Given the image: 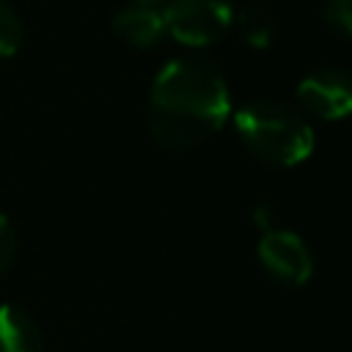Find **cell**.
I'll use <instances>...</instances> for the list:
<instances>
[{
  "label": "cell",
  "instance_id": "7a4b0ae2",
  "mask_svg": "<svg viewBox=\"0 0 352 352\" xmlns=\"http://www.w3.org/2000/svg\"><path fill=\"white\" fill-rule=\"evenodd\" d=\"M234 126L245 148L275 168H292L311 157L314 129L292 107L275 99H253L234 116Z\"/></svg>",
  "mask_w": 352,
  "mask_h": 352
},
{
  "label": "cell",
  "instance_id": "8992f818",
  "mask_svg": "<svg viewBox=\"0 0 352 352\" xmlns=\"http://www.w3.org/2000/svg\"><path fill=\"white\" fill-rule=\"evenodd\" d=\"M113 33H116L121 41L138 47V50H148V47H154V44L165 36L162 8L135 3V6H129V8H124V11L116 14V19H113Z\"/></svg>",
  "mask_w": 352,
  "mask_h": 352
},
{
  "label": "cell",
  "instance_id": "5b68a950",
  "mask_svg": "<svg viewBox=\"0 0 352 352\" xmlns=\"http://www.w3.org/2000/svg\"><path fill=\"white\" fill-rule=\"evenodd\" d=\"M258 261L272 278L294 286L305 283L314 272V258L305 242L294 231H283V228H272L261 236Z\"/></svg>",
  "mask_w": 352,
  "mask_h": 352
},
{
  "label": "cell",
  "instance_id": "3957f363",
  "mask_svg": "<svg viewBox=\"0 0 352 352\" xmlns=\"http://www.w3.org/2000/svg\"><path fill=\"white\" fill-rule=\"evenodd\" d=\"M165 33L187 47H206L234 25L231 0H165Z\"/></svg>",
  "mask_w": 352,
  "mask_h": 352
},
{
  "label": "cell",
  "instance_id": "8fae6325",
  "mask_svg": "<svg viewBox=\"0 0 352 352\" xmlns=\"http://www.w3.org/2000/svg\"><path fill=\"white\" fill-rule=\"evenodd\" d=\"M16 258V228L6 214H0V275L14 264Z\"/></svg>",
  "mask_w": 352,
  "mask_h": 352
},
{
  "label": "cell",
  "instance_id": "6da1fadb",
  "mask_svg": "<svg viewBox=\"0 0 352 352\" xmlns=\"http://www.w3.org/2000/svg\"><path fill=\"white\" fill-rule=\"evenodd\" d=\"M228 113V85L212 60H168L151 82L148 132L165 148L184 151L209 140L226 124Z\"/></svg>",
  "mask_w": 352,
  "mask_h": 352
},
{
  "label": "cell",
  "instance_id": "52a82bcc",
  "mask_svg": "<svg viewBox=\"0 0 352 352\" xmlns=\"http://www.w3.org/2000/svg\"><path fill=\"white\" fill-rule=\"evenodd\" d=\"M0 352H44L41 330L25 308L0 305Z\"/></svg>",
  "mask_w": 352,
  "mask_h": 352
},
{
  "label": "cell",
  "instance_id": "4fadbf2b",
  "mask_svg": "<svg viewBox=\"0 0 352 352\" xmlns=\"http://www.w3.org/2000/svg\"><path fill=\"white\" fill-rule=\"evenodd\" d=\"M135 3H140V6H157V8L165 6V0H135Z\"/></svg>",
  "mask_w": 352,
  "mask_h": 352
},
{
  "label": "cell",
  "instance_id": "7c38bea8",
  "mask_svg": "<svg viewBox=\"0 0 352 352\" xmlns=\"http://www.w3.org/2000/svg\"><path fill=\"white\" fill-rule=\"evenodd\" d=\"M272 223H275V212H272V206H270V204H261V206L256 209V226L264 228V231H272Z\"/></svg>",
  "mask_w": 352,
  "mask_h": 352
},
{
  "label": "cell",
  "instance_id": "30bf717a",
  "mask_svg": "<svg viewBox=\"0 0 352 352\" xmlns=\"http://www.w3.org/2000/svg\"><path fill=\"white\" fill-rule=\"evenodd\" d=\"M322 16L338 36L352 38V0H324Z\"/></svg>",
  "mask_w": 352,
  "mask_h": 352
},
{
  "label": "cell",
  "instance_id": "ba28073f",
  "mask_svg": "<svg viewBox=\"0 0 352 352\" xmlns=\"http://www.w3.org/2000/svg\"><path fill=\"white\" fill-rule=\"evenodd\" d=\"M239 30H242V38L250 47H256V50L270 47L272 38H275V22H272V16L264 8H248V11H242Z\"/></svg>",
  "mask_w": 352,
  "mask_h": 352
},
{
  "label": "cell",
  "instance_id": "9c48e42d",
  "mask_svg": "<svg viewBox=\"0 0 352 352\" xmlns=\"http://www.w3.org/2000/svg\"><path fill=\"white\" fill-rule=\"evenodd\" d=\"M22 38H25L22 19L6 0H0V58L16 55L22 47Z\"/></svg>",
  "mask_w": 352,
  "mask_h": 352
},
{
  "label": "cell",
  "instance_id": "277c9868",
  "mask_svg": "<svg viewBox=\"0 0 352 352\" xmlns=\"http://www.w3.org/2000/svg\"><path fill=\"white\" fill-rule=\"evenodd\" d=\"M300 107L322 121H338L352 116V74L338 66L311 72L297 85Z\"/></svg>",
  "mask_w": 352,
  "mask_h": 352
}]
</instances>
